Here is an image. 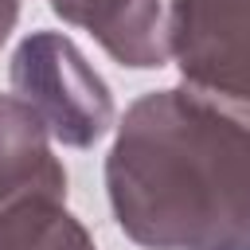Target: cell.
<instances>
[{"label": "cell", "mask_w": 250, "mask_h": 250, "mask_svg": "<svg viewBox=\"0 0 250 250\" xmlns=\"http://www.w3.org/2000/svg\"><path fill=\"white\" fill-rule=\"evenodd\" d=\"M16 12H20L16 0H0V43L8 39V31H12V23H16Z\"/></svg>", "instance_id": "cell-7"}, {"label": "cell", "mask_w": 250, "mask_h": 250, "mask_svg": "<svg viewBox=\"0 0 250 250\" xmlns=\"http://www.w3.org/2000/svg\"><path fill=\"white\" fill-rule=\"evenodd\" d=\"M27 195H66V172L47 148V125L20 98H0V207Z\"/></svg>", "instance_id": "cell-5"}, {"label": "cell", "mask_w": 250, "mask_h": 250, "mask_svg": "<svg viewBox=\"0 0 250 250\" xmlns=\"http://www.w3.org/2000/svg\"><path fill=\"white\" fill-rule=\"evenodd\" d=\"M105 184L141 246L250 250V125L195 90H156L125 113Z\"/></svg>", "instance_id": "cell-1"}, {"label": "cell", "mask_w": 250, "mask_h": 250, "mask_svg": "<svg viewBox=\"0 0 250 250\" xmlns=\"http://www.w3.org/2000/svg\"><path fill=\"white\" fill-rule=\"evenodd\" d=\"M172 55L188 90L250 125V0H180Z\"/></svg>", "instance_id": "cell-3"}, {"label": "cell", "mask_w": 250, "mask_h": 250, "mask_svg": "<svg viewBox=\"0 0 250 250\" xmlns=\"http://www.w3.org/2000/svg\"><path fill=\"white\" fill-rule=\"evenodd\" d=\"M12 86L62 145L86 148L113 121L105 82L94 74L82 51L55 31H39L20 43L12 59Z\"/></svg>", "instance_id": "cell-2"}, {"label": "cell", "mask_w": 250, "mask_h": 250, "mask_svg": "<svg viewBox=\"0 0 250 250\" xmlns=\"http://www.w3.org/2000/svg\"><path fill=\"white\" fill-rule=\"evenodd\" d=\"M0 250H94L62 195H27L0 207Z\"/></svg>", "instance_id": "cell-6"}, {"label": "cell", "mask_w": 250, "mask_h": 250, "mask_svg": "<svg viewBox=\"0 0 250 250\" xmlns=\"http://www.w3.org/2000/svg\"><path fill=\"white\" fill-rule=\"evenodd\" d=\"M180 0H51V8L98 35L125 66H160L172 55V23Z\"/></svg>", "instance_id": "cell-4"}]
</instances>
